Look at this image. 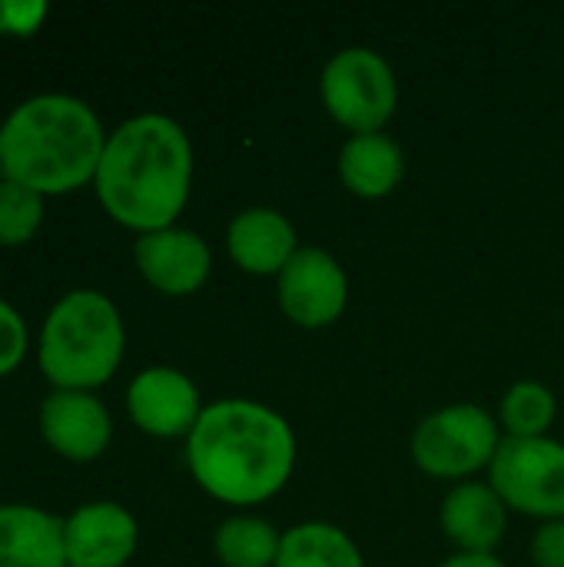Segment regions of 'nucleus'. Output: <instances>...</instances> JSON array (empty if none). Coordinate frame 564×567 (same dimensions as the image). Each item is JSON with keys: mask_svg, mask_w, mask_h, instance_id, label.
Wrapping results in <instances>:
<instances>
[{"mask_svg": "<svg viewBox=\"0 0 564 567\" xmlns=\"http://www.w3.org/2000/svg\"><path fill=\"white\" fill-rule=\"evenodd\" d=\"M93 183L103 209L116 223L140 233L173 226L193 183L186 130L163 113L130 116L106 136Z\"/></svg>", "mask_w": 564, "mask_h": 567, "instance_id": "nucleus-1", "label": "nucleus"}, {"mask_svg": "<svg viewBox=\"0 0 564 567\" xmlns=\"http://www.w3.org/2000/svg\"><path fill=\"white\" fill-rule=\"evenodd\" d=\"M0 567H66L63 518L33 505H0Z\"/></svg>", "mask_w": 564, "mask_h": 567, "instance_id": "nucleus-14", "label": "nucleus"}, {"mask_svg": "<svg viewBox=\"0 0 564 567\" xmlns=\"http://www.w3.org/2000/svg\"><path fill=\"white\" fill-rule=\"evenodd\" d=\"M0 179H3V169H0Z\"/></svg>", "mask_w": 564, "mask_h": 567, "instance_id": "nucleus-25", "label": "nucleus"}, {"mask_svg": "<svg viewBox=\"0 0 564 567\" xmlns=\"http://www.w3.org/2000/svg\"><path fill=\"white\" fill-rule=\"evenodd\" d=\"M406 173V156L399 143L386 133H359L349 136L339 150V176L342 183L366 199L389 196Z\"/></svg>", "mask_w": 564, "mask_h": 567, "instance_id": "nucleus-16", "label": "nucleus"}, {"mask_svg": "<svg viewBox=\"0 0 564 567\" xmlns=\"http://www.w3.org/2000/svg\"><path fill=\"white\" fill-rule=\"evenodd\" d=\"M133 256H136L140 276L166 296L196 292L206 282L209 266H213L209 246L193 229H180V226L140 233Z\"/></svg>", "mask_w": 564, "mask_h": 567, "instance_id": "nucleus-11", "label": "nucleus"}, {"mask_svg": "<svg viewBox=\"0 0 564 567\" xmlns=\"http://www.w3.org/2000/svg\"><path fill=\"white\" fill-rule=\"evenodd\" d=\"M40 432L57 455L70 462H90L110 445L113 422L96 395L53 389L40 405Z\"/></svg>", "mask_w": 564, "mask_h": 567, "instance_id": "nucleus-12", "label": "nucleus"}, {"mask_svg": "<svg viewBox=\"0 0 564 567\" xmlns=\"http://www.w3.org/2000/svg\"><path fill=\"white\" fill-rule=\"evenodd\" d=\"M40 372L70 392L103 385L123 359V319L96 289L66 292L47 316L40 332Z\"/></svg>", "mask_w": 564, "mask_h": 567, "instance_id": "nucleus-4", "label": "nucleus"}, {"mask_svg": "<svg viewBox=\"0 0 564 567\" xmlns=\"http://www.w3.org/2000/svg\"><path fill=\"white\" fill-rule=\"evenodd\" d=\"M186 462L213 498L256 505L286 485L296 465V435L279 412L253 399H223L206 405L193 425Z\"/></svg>", "mask_w": 564, "mask_h": 567, "instance_id": "nucleus-2", "label": "nucleus"}, {"mask_svg": "<svg viewBox=\"0 0 564 567\" xmlns=\"http://www.w3.org/2000/svg\"><path fill=\"white\" fill-rule=\"evenodd\" d=\"M23 352H27V326H23V316L7 299H0V375L13 372L20 365Z\"/></svg>", "mask_w": 564, "mask_h": 567, "instance_id": "nucleus-21", "label": "nucleus"}, {"mask_svg": "<svg viewBox=\"0 0 564 567\" xmlns=\"http://www.w3.org/2000/svg\"><path fill=\"white\" fill-rule=\"evenodd\" d=\"M505 525H509V512L492 485L465 482L445 495L442 528L462 551L492 555V548L505 535Z\"/></svg>", "mask_w": 564, "mask_h": 567, "instance_id": "nucleus-15", "label": "nucleus"}, {"mask_svg": "<svg viewBox=\"0 0 564 567\" xmlns=\"http://www.w3.org/2000/svg\"><path fill=\"white\" fill-rule=\"evenodd\" d=\"M126 409H130V419L146 435H156V439L189 435L203 415L196 385L189 382V375H183L180 369H170V365L143 369L130 382Z\"/></svg>", "mask_w": 564, "mask_h": 567, "instance_id": "nucleus-9", "label": "nucleus"}, {"mask_svg": "<svg viewBox=\"0 0 564 567\" xmlns=\"http://www.w3.org/2000/svg\"><path fill=\"white\" fill-rule=\"evenodd\" d=\"M499 498L535 518H564V445L552 439H505L492 458Z\"/></svg>", "mask_w": 564, "mask_h": 567, "instance_id": "nucleus-6", "label": "nucleus"}, {"mask_svg": "<svg viewBox=\"0 0 564 567\" xmlns=\"http://www.w3.org/2000/svg\"><path fill=\"white\" fill-rule=\"evenodd\" d=\"M136 522L116 502L80 505L63 518V548L70 567H123L136 551Z\"/></svg>", "mask_w": 564, "mask_h": 567, "instance_id": "nucleus-10", "label": "nucleus"}, {"mask_svg": "<svg viewBox=\"0 0 564 567\" xmlns=\"http://www.w3.org/2000/svg\"><path fill=\"white\" fill-rule=\"evenodd\" d=\"M349 302L346 269L326 249H299L279 272V306L283 312L306 329L329 326L342 316Z\"/></svg>", "mask_w": 564, "mask_h": 567, "instance_id": "nucleus-8", "label": "nucleus"}, {"mask_svg": "<svg viewBox=\"0 0 564 567\" xmlns=\"http://www.w3.org/2000/svg\"><path fill=\"white\" fill-rule=\"evenodd\" d=\"M43 223V196L23 183L0 179V246H23Z\"/></svg>", "mask_w": 564, "mask_h": 567, "instance_id": "nucleus-20", "label": "nucleus"}, {"mask_svg": "<svg viewBox=\"0 0 564 567\" xmlns=\"http://www.w3.org/2000/svg\"><path fill=\"white\" fill-rule=\"evenodd\" d=\"M106 133L93 106L70 93L23 100L0 123V169L7 179L57 196L96 176Z\"/></svg>", "mask_w": 564, "mask_h": 567, "instance_id": "nucleus-3", "label": "nucleus"}, {"mask_svg": "<svg viewBox=\"0 0 564 567\" xmlns=\"http://www.w3.org/2000/svg\"><path fill=\"white\" fill-rule=\"evenodd\" d=\"M226 246H229L233 262L246 272H256V276L283 272L286 262L299 252L293 223L269 206L243 209L229 223Z\"/></svg>", "mask_w": 564, "mask_h": 567, "instance_id": "nucleus-13", "label": "nucleus"}, {"mask_svg": "<svg viewBox=\"0 0 564 567\" xmlns=\"http://www.w3.org/2000/svg\"><path fill=\"white\" fill-rule=\"evenodd\" d=\"M499 452V425L479 405H449L416 425L412 455L435 478H462L492 465Z\"/></svg>", "mask_w": 564, "mask_h": 567, "instance_id": "nucleus-7", "label": "nucleus"}, {"mask_svg": "<svg viewBox=\"0 0 564 567\" xmlns=\"http://www.w3.org/2000/svg\"><path fill=\"white\" fill-rule=\"evenodd\" d=\"M47 17V3L43 0H3L0 3V33H13V37H30L40 20Z\"/></svg>", "mask_w": 564, "mask_h": 567, "instance_id": "nucleus-22", "label": "nucleus"}, {"mask_svg": "<svg viewBox=\"0 0 564 567\" xmlns=\"http://www.w3.org/2000/svg\"><path fill=\"white\" fill-rule=\"evenodd\" d=\"M396 73L369 47H346L322 70V103L356 136L379 133L396 113Z\"/></svg>", "mask_w": 564, "mask_h": 567, "instance_id": "nucleus-5", "label": "nucleus"}, {"mask_svg": "<svg viewBox=\"0 0 564 567\" xmlns=\"http://www.w3.org/2000/svg\"><path fill=\"white\" fill-rule=\"evenodd\" d=\"M66 567H70V565H66Z\"/></svg>", "mask_w": 564, "mask_h": 567, "instance_id": "nucleus-26", "label": "nucleus"}, {"mask_svg": "<svg viewBox=\"0 0 564 567\" xmlns=\"http://www.w3.org/2000/svg\"><path fill=\"white\" fill-rule=\"evenodd\" d=\"M555 419V395L542 382H519L502 399V422L512 439H542Z\"/></svg>", "mask_w": 564, "mask_h": 567, "instance_id": "nucleus-19", "label": "nucleus"}, {"mask_svg": "<svg viewBox=\"0 0 564 567\" xmlns=\"http://www.w3.org/2000/svg\"><path fill=\"white\" fill-rule=\"evenodd\" d=\"M532 558L539 567H564V518L545 522L535 532L532 542Z\"/></svg>", "mask_w": 564, "mask_h": 567, "instance_id": "nucleus-23", "label": "nucleus"}, {"mask_svg": "<svg viewBox=\"0 0 564 567\" xmlns=\"http://www.w3.org/2000/svg\"><path fill=\"white\" fill-rule=\"evenodd\" d=\"M442 567H505L495 555H469V551H462V555H455V558H449Z\"/></svg>", "mask_w": 564, "mask_h": 567, "instance_id": "nucleus-24", "label": "nucleus"}, {"mask_svg": "<svg viewBox=\"0 0 564 567\" xmlns=\"http://www.w3.org/2000/svg\"><path fill=\"white\" fill-rule=\"evenodd\" d=\"M213 545L216 558L226 567H276L283 535L263 518L236 515L216 528Z\"/></svg>", "mask_w": 564, "mask_h": 567, "instance_id": "nucleus-18", "label": "nucleus"}, {"mask_svg": "<svg viewBox=\"0 0 564 567\" xmlns=\"http://www.w3.org/2000/svg\"><path fill=\"white\" fill-rule=\"evenodd\" d=\"M276 567H366L356 542L326 522H306L283 535Z\"/></svg>", "mask_w": 564, "mask_h": 567, "instance_id": "nucleus-17", "label": "nucleus"}]
</instances>
